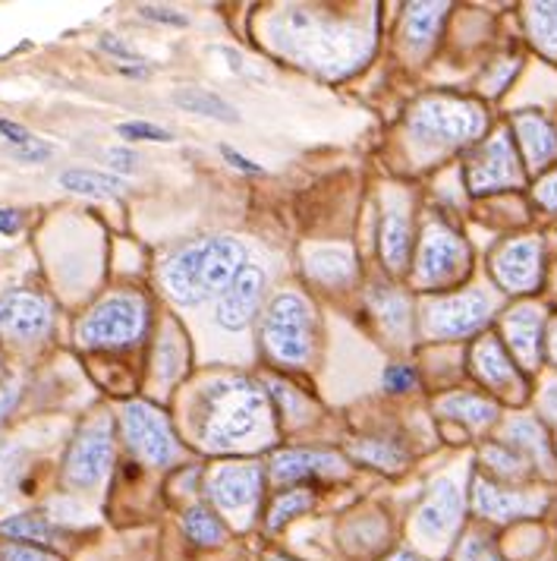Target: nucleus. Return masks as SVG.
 <instances>
[{
	"mask_svg": "<svg viewBox=\"0 0 557 561\" xmlns=\"http://www.w3.org/2000/svg\"><path fill=\"white\" fill-rule=\"evenodd\" d=\"M23 455H20V448H3L0 451V499H7L10 492H13V485L20 480V473H23Z\"/></svg>",
	"mask_w": 557,
	"mask_h": 561,
	"instance_id": "36",
	"label": "nucleus"
},
{
	"mask_svg": "<svg viewBox=\"0 0 557 561\" xmlns=\"http://www.w3.org/2000/svg\"><path fill=\"white\" fill-rule=\"evenodd\" d=\"M146 319H149V309L139 297H129V294L107 297L82 319L79 341L85 347H127L146 332Z\"/></svg>",
	"mask_w": 557,
	"mask_h": 561,
	"instance_id": "5",
	"label": "nucleus"
},
{
	"mask_svg": "<svg viewBox=\"0 0 557 561\" xmlns=\"http://www.w3.org/2000/svg\"><path fill=\"white\" fill-rule=\"evenodd\" d=\"M0 561H60L45 549H35V546H0Z\"/></svg>",
	"mask_w": 557,
	"mask_h": 561,
	"instance_id": "39",
	"label": "nucleus"
},
{
	"mask_svg": "<svg viewBox=\"0 0 557 561\" xmlns=\"http://www.w3.org/2000/svg\"><path fill=\"white\" fill-rule=\"evenodd\" d=\"M183 530H186V536H189L196 546H218V542H224V536H228L221 517H218L214 511L205 508V505H196V508L186 511Z\"/></svg>",
	"mask_w": 557,
	"mask_h": 561,
	"instance_id": "31",
	"label": "nucleus"
},
{
	"mask_svg": "<svg viewBox=\"0 0 557 561\" xmlns=\"http://www.w3.org/2000/svg\"><path fill=\"white\" fill-rule=\"evenodd\" d=\"M535 203L542 205V208H548V211H557V171H552V174H545V178L538 180Z\"/></svg>",
	"mask_w": 557,
	"mask_h": 561,
	"instance_id": "42",
	"label": "nucleus"
},
{
	"mask_svg": "<svg viewBox=\"0 0 557 561\" xmlns=\"http://www.w3.org/2000/svg\"><path fill=\"white\" fill-rule=\"evenodd\" d=\"M107 164H111L117 174H132L136 164H139V158H136L132 149H107Z\"/></svg>",
	"mask_w": 557,
	"mask_h": 561,
	"instance_id": "44",
	"label": "nucleus"
},
{
	"mask_svg": "<svg viewBox=\"0 0 557 561\" xmlns=\"http://www.w3.org/2000/svg\"><path fill=\"white\" fill-rule=\"evenodd\" d=\"M473 369H476L481 382L495 388V391H504V394L520 391V373L510 363L498 337H481L479 344L473 347Z\"/></svg>",
	"mask_w": 557,
	"mask_h": 561,
	"instance_id": "19",
	"label": "nucleus"
},
{
	"mask_svg": "<svg viewBox=\"0 0 557 561\" xmlns=\"http://www.w3.org/2000/svg\"><path fill=\"white\" fill-rule=\"evenodd\" d=\"M381 253L391 272H404L409 262V221L404 211H391L381 230Z\"/></svg>",
	"mask_w": 557,
	"mask_h": 561,
	"instance_id": "23",
	"label": "nucleus"
},
{
	"mask_svg": "<svg viewBox=\"0 0 557 561\" xmlns=\"http://www.w3.org/2000/svg\"><path fill=\"white\" fill-rule=\"evenodd\" d=\"M409 127L426 142L460 146L473 142L485 129V114L479 104L460 102V99H426L409 114Z\"/></svg>",
	"mask_w": 557,
	"mask_h": 561,
	"instance_id": "3",
	"label": "nucleus"
},
{
	"mask_svg": "<svg viewBox=\"0 0 557 561\" xmlns=\"http://www.w3.org/2000/svg\"><path fill=\"white\" fill-rule=\"evenodd\" d=\"M117 133L124 139H146V142H171L174 136L164 127H154V124H142V121H132V124H120Z\"/></svg>",
	"mask_w": 557,
	"mask_h": 561,
	"instance_id": "37",
	"label": "nucleus"
},
{
	"mask_svg": "<svg viewBox=\"0 0 557 561\" xmlns=\"http://www.w3.org/2000/svg\"><path fill=\"white\" fill-rule=\"evenodd\" d=\"M542 329H545V319H542V309L532 307H517L507 312L504 319V334L513 357L523 363V369H535L538 359H542Z\"/></svg>",
	"mask_w": 557,
	"mask_h": 561,
	"instance_id": "17",
	"label": "nucleus"
},
{
	"mask_svg": "<svg viewBox=\"0 0 557 561\" xmlns=\"http://www.w3.org/2000/svg\"><path fill=\"white\" fill-rule=\"evenodd\" d=\"M0 136H3L13 149H28V146L38 142L26 127H20V124H13V121H0Z\"/></svg>",
	"mask_w": 557,
	"mask_h": 561,
	"instance_id": "41",
	"label": "nucleus"
},
{
	"mask_svg": "<svg viewBox=\"0 0 557 561\" xmlns=\"http://www.w3.org/2000/svg\"><path fill=\"white\" fill-rule=\"evenodd\" d=\"M507 445H513L517 451H523L526 458L535 463V467H552V448H548V438L542 433V426L535 423V420H513L510 426H507L504 433Z\"/></svg>",
	"mask_w": 557,
	"mask_h": 561,
	"instance_id": "22",
	"label": "nucleus"
},
{
	"mask_svg": "<svg viewBox=\"0 0 557 561\" xmlns=\"http://www.w3.org/2000/svg\"><path fill=\"white\" fill-rule=\"evenodd\" d=\"M387 561H422V559H416L413 552H397L394 559H387Z\"/></svg>",
	"mask_w": 557,
	"mask_h": 561,
	"instance_id": "51",
	"label": "nucleus"
},
{
	"mask_svg": "<svg viewBox=\"0 0 557 561\" xmlns=\"http://www.w3.org/2000/svg\"><path fill=\"white\" fill-rule=\"evenodd\" d=\"M473 499H476V511L488 520H517V517H535L538 511L545 508V495H532V492H507L498 489L488 480H476L473 483Z\"/></svg>",
	"mask_w": 557,
	"mask_h": 561,
	"instance_id": "16",
	"label": "nucleus"
},
{
	"mask_svg": "<svg viewBox=\"0 0 557 561\" xmlns=\"http://www.w3.org/2000/svg\"><path fill=\"white\" fill-rule=\"evenodd\" d=\"M265 344L283 363H305L312 354V309L297 294H280L265 316Z\"/></svg>",
	"mask_w": 557,
	"mask_h": 561,
	"instance_id": "6",
	"label": "nucleus"
},
{
	"mask_svg": "<svg viewBox=\"0 0 557 561\" xmlns=\"http://www.w3.org/2000/svg\"><path fill=\"white\" fill-rule=\"evenodd\" d=\"M243 259L246 253L233 237H205L171 255L164 265V287L177 304L196 307L228 290L246 265Z\"/></svg>",
	"mask_w": 557,
	"mask_h": 561,
	"instance_id": "1",
	"label": "nucleus"
},
{
	"mask_svg": "<svg viewBox=\"0 0 557 561\" xmlns=\"http://www.w3.org/2000/svg\"><path fill=\"white\" fill-rule=\"evenodd\" d=\"M60 186L79 193V196H95V199H107V196H120L127 186L120 178L111 174H98V171H63L60 174Z\"/></svg>",
	"mask_w": 557,
	"mask_h": 561,
	"instance_id": "29",
	"label": "nucleus"
},
{
	"mask_svg": "<svg viewBox=\"0 0 557 561\" xmlns=\"http://www.w3.org/2000/svg\"><path fill=\"white\" fill-rule=\"evenodd\" d=\"M441 20H444V7L441 3H422V7H409V16H406V45L413 51L419 48H429L431 38L438 35L441 28Z\"/></svg>",
	"mask_w": 557,
	"mask_h": 561,
	"instance_id": "27",
	"label": "nucleus"
},
{
	"mask_svg": "<svg viewBox=\"0 0 557 561\" xmlns=\"http://www.w3.org/2000/svg\"><path fill=\"white\" fill-rule=\"evenodd\" d=\"M20 401V385L16 382H10V385H3L0 388V420L13 410V404Z\"/></svg>",
	"mask_w": 557,
	"mask_h": 561,
	"instance_id": "47",
	"label": "nucleus"
},
{
	"mask_svg": "<svg viewBox=\"0 0 557 561\" xmlns=\"http://www.w3.org/2000/svg\"><path fill=\"white\" fill-rule=\"evenodd\" d=\"M456 561H501L498 559V552L488 546V539H481V536H469L463 546H460V556Z\"/></svg>",
	"mask_w": 557,
	"mask_h": 561,
	"instance_id": "38",
	"label": "nucleus"
},
{
	"mask_svg": "<svg viewBox=\"0 0 557 561\" xmlns=\"http://www.w3.org/2000/svg\"><path fill=\"white\" fill-rule=\"evenodd\" d=\"M174 104L189 111V114H202L211 121H224V124H236V107L228 104L221 95L214 92H205V89H177L174 92Z\"/></svg>",
	"mask_w": 557,
	"mask_h": 561,
	"instance_id": "26",
	"label": "nucleus"
},
{
	"mask_svg": "<svg viewBox=\"0 0 557 561\" xmlns=\"http://www.w3.org/2000/svg\"><path fill=\"white\" fill-rule=\"evenodd\" d=\"M262 290H265V275L258 265H243V272L233 278L224 297L218 300V322L228 329V332H240L246 329L258 312L262 304Z\"/></svg>",
	"mask_w": 557,
	"mask_h": 561,
	"instance_id": "13",
	"label": "nucleus"
},
{
	"mask_svg": "<svg viewBox=\"0 0 557 561\" xmlns=\"http://www.w3.org/2000/svg\"><path fill=\"white\" fill-rule=\"evenodd\" d=\"M438 410L444 416H451V420H460V423L473 426V430H481V426L495 423V416H498V408L491 401H485V398H476V394H451V398H444L438 404Z\"/></svg>",
	"mask_w": 557,
	"mask_h": 561,
	"instance_id": "25",
	"label": "nucleus"
},
{
	"mask_svg": "<svg viewBox=\"0 0 557 561\" xmlns=\"http://www.w3.org/2000/svg\"><path fill=\"white\" fill-rule=\"evenodd\" d=\"M413 382H416V376L409 366H387V373H384L387 391H406V388H413Z\"/></svg>",
	"mask_w": 557,
	"mask_h": 561,
	"instance_id": "43",
	"label": "nucleus"
},
{
	"mask_svg": "<svg viewBox=\"0 0 557 561\" xmlns=\"http://www.w3.org/2000/svg\"><path fill=\"white\" fill-rule=\"evenodd\" d=\"M369 304L375 309L379 322L391 334H406L409 329V300L404 294H397L394 287H375Z\"/></svg>",
	"mask_w": 557,
	"mask_h": 561,
	"instance_id": "28",
	"label": "nucleus"
},
{
	"mask_svg": "<svg viewBox=\"0 0 557 561\" xmlns=\"http://www.w3.org/2000/svg\"><path fill=\"white\" fill-rule=\"evenodd\" d=\"M460 508H463V499H460L456 483L441 480L429 492V499L419 505V511H416V530L422 536H431V539L451 534L456 527V520H460Z\"/></svg>",
	"mask_w": 557,
	"mask_h": 561,
	"instance_id": "18",
	"label": "nucleus"
},
{
	"mask_svg": "<svg viewBox=\"0 0 557 561\" xmlns=\"http://www.w3.org/2000/svg\"><path fill=\"white\" fill-rule=\"evenodd\" d=\"M13 154H16L20 161H32V164H35V161H48V158L54 154V149L48 146V142H42V139H38V142H35V146H28V149H13Z\"/></svg>",
	"mask_w": 557,
	"mask_h": 561,
	"instance_id": "45",
	"label": "nucleus"
},
{
	"mask_svg": "<svg viewBox=\"0 0 557 561\" xmlns=\"http://www.w3.org/2000/svg\"><path fill=\"white\" fill-rule=\"evenodd\" d=\"M102 48L107 54H114V57H124V60H139V57H136V51H132V48H127L124 42H117L114 35H104Z\"/></svg>",
	"mask_w": 557,
	"mask_h": 561,
	"instance_id": "48",
	"label": "nucleus"
},
{
	"mask_svg": "<svg viewBox=\"0 0 557 561\" xmlns=\"http://www.w3.org/2000/svg\"><path fill=\"white\" fill-rule=\"evenodd\" d=\"M0 536L23 539V542H57L60 530L42 514H16V517L0 520Z\"/></svg>",
	"mask_w": 557,
	"mask_h": 561,
	"instance_id": "30",
	"label": "nucleus"
},
{
	"mask_svg": "<svg viewBox=\"0 0 557 561\" xmlns=\"http://www.w3.org/2000/svg\"><path fill=\"white\" fill-rule=\"evenodd\" d=\"M20 230V215L10 208H0V233H16Z\"/></svg>",
	"mask_w": 557,
	"mask_h": 561,
	"instance_id": "50",
	"label": "nucleus"
},
{
	"mask_svg": "<svg viewBox=\"0 0 557 561\" xmlns=\"http://www.w3.org/2000/svg\"><path fill=\"white\" fill-rule=\"evenodd\" d=\"M48 329H51L48 300L35 294H23V290L0 294V332L32 341V337H42Z\"/></svg>",
	"mask_w": 557,
	"mask_h": 561,
	"instance_id": "15",
	"label": "nucleus"
},
{
	"mask_svg": "<svg viewBox=\"0 0 557 561\" xmlns=\"http://www.w3.org/2000/svg\"><path fill=\"white\" fill-rule=\"evenodd\" d=\"M530 32L545 51L557 54V3L530 7Z\"/></svg>",
	"mask_w": 557,
	"mask_h": 561,
	"instance_id": "34",
	"label": "nucleus"
},
{
	"mask_svg": "<svg viewBox=\"0 0 557 561\" xmlns=\"http://www.w3.org/2000/svg\"><path fill=\"white\" fill-rule=\"evenodd\" d=\"M265 426V394L246 379H221L202 398L199 435L211 448H230Z\"/></svg>",
	"mask_w": 557,
	"mask_h": 561,
	"instance_id": "2",
	"label": "nucleus"
},
{
	"mask_svg": "<svg viewBox=\"0 0 557 561\" xmlns=\"http://www.w3.org/2000/svg\"><path fill=\"white\" fill-rule=\"evenodd\" d=\"M466 265V247L454 230H448L441 221H434L426 230L422 250H419V268L416 278L422 284H441L456 278Z\"/></svg>",
	"mask_w": 557,
	"mask_h": 561,
	"instance_id": "10",
	"label": "nucleus"
},
{
	"mask_svg": "<svg viewBox=\"0 0 557 561\" xmlns=\"http://www.w3.org/2000/svg\"><path fill=\"white\" fill-rule=\"evenodd\" d=\"M111 460H114V435H111V423H107V420L89 423V426L77 435V442L70 445L63 477H67V483L77 485V489L98 485L104 480V473L111 470Z\"/></svg>",
	"mask_w": 557,
	"mask_h": 561,
	"instance_id": "8",
	"label": "nucleus"
},
{
	"mask_svg": "<svg viewBox=\"0 0 557 561\" xmlns=\"http://www.w3.org/2000/svg\"><path fill=\"white\" fill-rule=\"evenodd\" d=\"M495 280L510 294H526L535 290L542 280V243L538 237H520L507 243L491 262Z\"/></svg>",
	"mask_w": 557,
	"mask_h": 561,
	"instance_id": "11",
	"label": "nucleus"
},
{
	"mask_svg": "<svg viewBox=\"0 0 557 561\" xmlns=\"http://www.w3.org/2000/svg\"><path fill=\"white\" fill-rule=\"evenodd\" d=\"M271 473L275 480H305V477H328V473H344V460L330 451H309V448H297V451H280L271 460Z\"/></svg>",
	"mask_w": 557,
	"mask_h": 561,
	"instance_id": "20",
	"label": "nucleus"
},
{
	"mask_svg": "<svg viewBox=\"0 0 557 561\" xmlns=\"http://www.w3.org/2000/svg\"><path fill=\"white\" fill-rule=\"evenodd\" d=\"M552 359L557 363V325H555V332H552Z\"/></svg>",
	"mask_w": 557,
	"mask_h": 561,
	"instance_id": "52",
	"label": "nucleus"
},
{
	"mask_svg": "<svg viewBox=\"0 0 557 561\" xmlns=\"http://www.w3.org/2000/svg\"><path fill=\"white\" fill-rule=\"evenodd\" d=\"M309 275L315 280H325V284H340L353 275V255L350 250H340V247H322V250H312L309 259Z\"/></svg>",
	"mask_w": 557,
	"mask_h": 561,
	"instance_id": "24",
	"label": "nucleus"
},
{
	"mask_svg": "<svg viewBox=\"0 0 557 561\" xmlns=\"http://www.w3.org/2000/svg\"><path fill=\"white\" fill-rule=\"evenodd\" d=\"M491 312V300L481 290H469L460 297L438 300L429 309V329L441 337H456V334H469L485 325Z\"/></svg>",
	"mask_w": 557,
	"mask_h": 561,
	"instance_id": "12",
	"label": "nucleus"
},
{
	"mask_svg": "<svg viewBox=\"0 0 557 561\" xmlns=\"http://www.w3.org/2000/svg\"><path fill=\"white\" fill-rule=\"evenodd\" d=\"M139 16L142 20H152V23H161V26H186V16L171 10V7H152V3H142L139 7Z\"/></svg>",
	"mask_w": 557,
	"mask_h": 561,
	"instance_id": "40",
	"label": "nucleus"
},
{
	"mask_svg": "<svg viewBox=\"0 0 557 561\" xmlns=\"http://www.w3.org/2000/svg\"><path fill=\"white\" fill-rule=\"evenodd\" d=\"M278 26L280 35L290 38L293 54L309 60L312 67H344V60L350 54L347 32L330 26L309 10H287Z\"/></svg>",
	"mask_w": 557,
	"mask_h": 561,
	"instance_id": "4",
	"label": "nucleus"
},
{
	"mask_svg": "<svg viewBox=\"0 0 557 561\" xmlns=\"http://www.w3.org/2000/svg\"><path fill=\"white\" fill-rule=\"evenodd\" d=\"M517 136H520V146L523 154L530 161V168H545L557 158V136L552 124L538 114H520L517 117Z\"/></svg>",
	"mask_w": 557,
	"mask_h": 561,
	"instance_id": "21",
	"label": "nucleus"
},
{
	"mask_svg": "<svg viewBox=\"0 0 557 561\" xmlns=\"http://www.w3.org/2000/svg\"><path fill=\"white\" fill-rule=\"evenodd\" d=\"M224 158H228L230 164L236 168V171H246V174H262V164H255L253 158H246V154L233 152V149H221Z\"/></svg>",
	"mask_w": 557,
	"mask_h": 561,
	"instance_id": "46",
	"label": "nucleus"
},
{
	"mask_svg": "<svg viewBox=\"0 0 557 561\" xmlns=\"http://www.w3.org/2000/svg\"><path fill=\"white\" fill-rule=\"evenodd\" d=\"M124 435H127L129 448L154 467H164L179 455L177 438L171 433L164 413L142 401H132L124 408Z\"/></svg>",
	"mask_w": 557,
	"mask_h": 561,
	"instance_id": "7",
	"label": "nucleus"
},
{
	"mask_svg": "<svg viewBox=\"0 0 557 561\" xmlns=\"http://www.w3.org/2000/svg\"><path fill=\"white\" fill-rule=\"evenodd\" d=\"M208 492L218 508H246L262 492V470L255 463H224L208 477Z\"/></svg>",
	"mask_w": 557,
	"mask_h": 561,
	"instance_id": "14",
	"label": "nucleus"
},
{
	"mask_svg": "<svg viewBox=\"0 0 557 561\" xmlns=\"http://www.w3.org/2000/svg\"><path fill=\"white\" fill-rule=\"evenodd\" d=\"M268 561H293V559H283V556H271Z\"/></svg>",
	"mask_w": 557,
	"mask_h": 561,
	"instance_id": "53",
	"label": "nucleus"
},
{
	"mask_svg": "<svg viewBox=\"0 0 557 561\" xmlns=\"http://www.w3.org/2000/svg\"><path fill=\"white\" fill-rule=\"evenodd\" d=\"M353 451L362 460L379 463L384 470H401V463L406 460V451L394 438H369V442H359Z\"/></svg>",
	"mask_w": 557,
	"mask_h": 561,
	"instance_id": "33",
	"label": "nucleus"
},
{
	"mask_svg": "<svg viewBox=\"0 0 557 561\" xmlns=\"http://www.w3.org/2000/svg\"><path fill=\"white\" fill-rule=\"evenodd\" d=\"M309 505H312V495H309L305 489L280 495L278 502H275V508H271V514H268V527H271V530H280L287 520H293L297 514H303Z\"/></svg>",
	"mask_w": 557,
	"mask_h": 561,
	"instance_id": "35",
	"label": "nucleus"
},
{
	"mask_svg": "<svg viewBox=\"0 0 557 561\" xmlns=\"http://www.w3.org/2000/svg\"><path fill=\"white\" fill-rule=\"evenodd\" d=\"M481 460L498 473V477H510V480H520V477H526L532 467V460L523 455V451H517L513 445H507V442H498V445H488L485 451H481Z\"/></svg>",
	"mask_w": 557,
	"mask_h": 561,
	"instance_id": "32",
	"label": "nucleus"
},
{
	"mask_svg": "<svg viewBox=\"0 0 557 561\" xmlns=\"http://www.w3.org/2000/svg\"><path fill=\"white\" fill-rule=\"evenodd\" d=\"M520 180H523V171L517 164V152L507 133H498L495 139L479 146V152L469 158V168H466L469 193H495V190L517 186Z\"/></svg>",
	"mask_w": 557,
	"mask_h": 561,
	"instance_id": "9",
	"label": "nucleus"
},
{
	"mask_svg": "<svg viewBox=\"0 0 557 561\" xmlns=\"http://www.w3.org/2000/svg\"><path fill=\"white\" fill-rule=\"evenodd\" d=\"M542 410H545V416H548V420H555L557 423V379L555 382L545 385V394H542Z\"/></svg>",
	"mask_w": 557,
	"mask_h": 561,
	"instance_id": "49",
	"label": "nucleus"
}]
</instances>
